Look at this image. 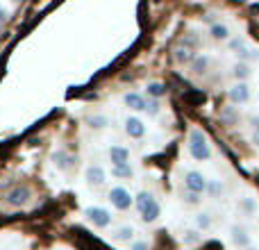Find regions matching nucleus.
<instances>
[{"label": "nucleus", "mask_w": 259, "mask_h": 250, "mask_svg": "<svg viewBox=\"0 0 259 250\" xmlns=\"http://www.w3.org/2000/svg\"><path fill=\"white\" fill-rule=\"evenodd\" d=\"M193 223H196L198 230H202V232H207V230H211V216L207 214V212H200V214H196V219H193Z\"/></svg>", "instance_id": "obj_19"}, {"label": "nucleus", "mask_w": 259, "mask_h": 250, "mask_svg": "<svg viewBox=\"0 0 259 250\" xmlns=\"http://www.w3.org/2000/svg\"><path fill=\"white\" fill-rule=\"evenodd\" d=\"M137 210H139V214H141L143 223H155V221L161 216L159 202H157V198L152 196L150 191H141L137 196Z\"/></svg>", "instance_id": "obj_1"}, {"label": "nucleus", "mask_w": 259, "mask_h": 250, "mask_svg": "<svg viewBox=\"0 0 259 250\" xmlns=\"http://www.w3.org/2000/svg\"><path fill=\"white\" fill-rule=\"evenodd\" d=\"M232 75L237 77L239 82H243L248 75H250V66H248V64H243V62L234 64V66H232Z\"/></svg>", "instance_id": "obj_21"}, {"label": "nucleus", "mask_w": 259, "mask_h": 250, "mask_svg": "<svg viewBox=\"0 0 259 250\" xmlns=\"http://www.w3.org/2000/svg\"><path fill=\"white\" fill-rule=\"evenodd\" d=\"M53 164H55V169L57 171H71L73 169V164H75V157L71 155V152H66V150H55L53 152Z\"/></svg>", "instance_id": "obj_8"}, {"label": "nucleus", "mask_w": 259, "mask_h": 250, "mask_svg": "<svg viewBox=\"0 0 259 250\" xmlns=\"http://www.w3.org/2000/svg\"><path fill=\"white\" fill-rule=\"evenodd\" d=\"M189 152H191V157L198 161H207L211 157V146L202 130L193 128L191 132H189Z\"/></svg>", "instance_id": "obj_2"}, {"label": "nucleus", "mask_w": 259, "mask_h": 250, "mask_svg": "<svg viewBox=\"0 0 259 250\" xmlns=\"http://www.w3.org/2000/svg\"><path fill=\"white\" fill-rule=\"evenodd\" d=\"M209 34H211V39H216V41H228L230 39V27L221 25V23H214L211 30H209Z\"/></svg>", "instance_id": "obj_16"}, {"label": "nucleus", "mask_w": 259, "mask_h": 250, "mask_svg": "<svg viewBox=\"0 0 259 250\" xmlns=\"http://www.w3.org/2000/svg\"><path fill=\"white\" fill-rule=\"evenodd\" d=\"M146 94H148V98H155V100H159L161 96H166V87L161 85V82H148V87H146Z\"/></svg>", "instance_id": "obj_17"}, {"label": "nucleus", "mask_w": 259, "mask_h": 250, "mask_svg": "<svg viewBox=\"0 0 259 250\" xmlns=\"http://www.w3.org/2000/svg\"><path fill=\"white\" fill-rule=\"evenodd\" d=\"M230 100L234 105H243L250 100V89L246 87V82H237V85L230 89Z\"/></svg>", "instance_id": "obj_10"}, {"label": "nucleus", "mask_w": 259, "mask_h": 250, "mask_svg": "<svg viewBox=\"0 0 259 250\" xmlns=\"http://www.w3.org/2000/svg\"><path fill=\"white\" fill-rule=\"evenodd\" d=\"M112 175L114 178H132L134 169L130 166V161L127 164H118V166H112Z\"/></svg>", "instance_id": "obj_20"}, {"label": "nucleus", "mask_w": 259, "mask_h": 250, "mask_svg": "<svg viewBox=\"0 0 259 250\" xmlns=\"http://www.w3.org/2000/svg\"><path fill=\"white\" fill-rule=\"evenodd\" d=\"M252 143H257L259 146V118H252Z\"/></svg>", "instance_id": "obj_26"}, {"label": "nucleus", "mask_w": 259, "mask_h": 250, "mask_svg": "<svg viewBox=\"0 0 259 250\" xmlns=\"http://www.w3.org/2000/svg\"><path fill=\"white\" fill-rule=\"evenodd\" d=\"M202 193H196V191H189V189H184L182 191V202H187V205H200L202 200Z\"/></svg>", "instance_id": "obj_23"}, {"label": "nucleus", "mask_w": 259, "mask_h": 250, "mask_svg": "<svg viewBox=\"0 0 259 250\" xmlns=\"http://www.w3.org/2000/svg\"><path fill=\"white\" fill-rule=\"evenodd\" d=\"M109 202H112L116 210H121V212H125L130 210V207L134 205V198L130 196V191L127 189H123V187H114V189H109Z\"/></svg>", "instance_id": "obj_4"}, {"label": "nucleus", "mask_w": 259, "mask_h": 250, "mask_svg": "<svg viewBox=\"0 0 259 250\" xmlns=\"http://www.w3.org/2000/svg\"><path fill=\"white\" fill-rule=\"evenodd\" d=\"M125 134L130 139H141L146 134V125H143L141 118L137 116H127L125 118Z\"/></svg>", "instance_id": "obj_9"}, {"label": "nucleus", "mask_w": 259, "mask_h": 250, "mask_svg": "<svg viewBox=\"0 0 259 250\" xmlns=\"http://www.w3.org/2000/svg\"><path fill=\"white\" fill-rule=\"evenodd\" d=\"M109 155V161H112V166H118V164H127L130 161V150L125 146H112L107 150Z\"/></svg>", "instance_id": "obj_13"}, {"label": "nucleus", "mask_w": 259, "mask_h": 250, "mask_svg": "<svg viewBox=\"0 0 259 250\" xmlns=\"http://www.w3.org/2000/svg\"><path fill=\"white\" fill-rule=\"evenodd\" d=\"M84 216L89 223H94L96 228H100V230L112 225V214H109L107 210H103V207H89V210L84 212Z\"/></svg>", "instance_id": "obj_6"}, {"label": "nucleus", "mask_w": 259, "mask_h": 250, "mask_svg": "<svg viewBox=\"0 0 259 250\" xmlns=\"http://www.w3.org/2000/svg\"><path fill=\"white\" fill-rule=\"evenodd\" d=\"M84 180H87V184H89V187L100 189L105 184V180H107V173H105L103 166L91 164V166H87V171H84Z\"/></svg>", "instance_id": "obj_7"}, {"label": "nucleus", "mask_w": 259, "mask_h": 250, "mask_svg": "<svg viewBox=\"0 0 259 250\" xmlns=\"http://www.w3.org/2000/svg\"><path fill=\"white\" fill-rule=\"evenodd\" d=\"M109 239H112L114 243H130L134 239V228L132 225H121V228L109 232Z\"/></svg>", "instance_id": "obj_12"}, {"label": "nucleus", "mask_w": 259, "mask_h": 250, "mask_svg": "<svg viewBox=\"0 0 259 250\" xmlns=\"http://www.w3.org/2000/svg\"><path fill=\"white\" fill-rule=\"evenodd\" d=\"M207 184H209V180H207L200 171H187V173H184V189H189V191L205 193Z\"/></svg>", "instance_id": "obj_5"}, {"label": "nucleus", "mask_w": 259, "mask_h": 250, "mask_svg": "<svg viewBox=\"0 0 259 250\" xmlns=\"http://www.w3.org/2000/svg\"><path fill=\"white\" fill-rule=\"evenodd\" d=\"M87 123H89V128L91 130H103V128H107V116H103V114H96V116H89L87 118Z\"/></svg>", "instance_id": "obj_22"}, {"label": "nucleus", "mask_w": 259, "mask_h": 250, "mask_svg": "<svg viewBox=\"0 0 259 250\" xmlns=\"http://www.w3.org/2000/svg\"><path fill=\"white\" fill-rule=\"evenodd\" d=\"M123 103H125L130 109H134V112H143V109H146V98H143L141 94H134V91L123 96Z\"/></svg>", "instance_id": "obj_14"}, {"label": "nucleus", "mask_w": 259, "mask_h": 250, "mask_svg": "<svg viewBox=\"0 0 259 250\" xmlns=\"http://www.w3.org/2000/svg\"><path fill=\"white\" fill-rule=\"evenodd\" d=\"M30 198H32L30 187H27V184H16L12 191L5 193L3 200H5V205L7 207H23V205L30 202Z\"/></svg>", "instance_id": "obj_3"}, {"label": "nucleus", "mask_w": 259, "mask_h": 250, "mask_svg": "<svg viewBox=\"0 0 259 250\" xmlns=\"http://www.w3.org/2000/svg\"><path fill=\"white\" fill-rule=\"evenodd\" d=\"M232 50H243V39H232Z\"/></svg>", "instance_id": "obj_30"}, {"label": "nucleus", "mask_w": 259, "mask_h": 250, "mask_svg": "<svg viewBox=\"0 0 259 250\" xmlns=\"http://www.w3.org/2000/svg\"><path fill=\"white\" fill-rule=\"evenodd\" d=\"M246 250H257V248H246Z\"/></svg>", "instance_id": "obj_32"}, {"label": "nucleus", "mask_w": 259, "mask_h": 250, "mask_svg": "<svg viewBox=\"0 0 259 250\" xmlns=\"http://www.w3.org/2000/svg\"><path fill=\"white\" fill-rule=\"evenodd\" d=\"M209 64H211V57L209 55H200V57H196L191 62V68L196 75H205L207 71H209Z\"/></svg>", "instance_id": "obj_15"}, {"label": "nucleus", "mask_w": 259, "mask_h": 250, "mask_svg": "<svg viewBox=\"0 0 259 250\" xmlns=\"http://www.w3.org/2000/svg\"><path fill=\"white\" fill-rule=\"evenodd\" d=\"M184 243H189V246H193V243H198L196 232H187V237H184Z\"/></svg>", "instance_id": "obj_27"}, {"label": "nucleus", "mask_w": 259, "mask_h": 250, "mask_svg": "<svg viewBox=\"0 0 259 250\" xmlns=\"http://www.w3.org/2000/svg\"><path fill=\"white\" fill-rule=\"evenodd\" d=\"M130 250H150V248H148V241H137V243H132Z\"/></svg>", "instance_id": "obj_29"}, {"label": "nucleus", "mask_w": 259, "mask_h": 250, "mask_svg": "<svg viewBox=\"0 0 259 250\" xmlns=\"http://www.w3.org/2000/svg\"><path fill=\"white\" fill-rule=\"evenodd\" d=\"M207 191H209V196H221V193H223V182H221V180H211L209 184H207Z\"/></svg>", "instance_id": "obj_24"}, {"label": "nucleus", "mask_w": 259, "mask_h": 250, "mask_svg": "<svg viewBox=\"0 0 259 250\" xmlns=\"http://www.w3.org/2000/svg\"><path fill=\"white\" fill-rule=\"evenodd\" d=\"M230 234H232V243L237 248H250V234H248L246 228H241V225H232Z\"/></svg>", "instance_id": "obj_11"}, {"label": "nucleus", "mask_w": 259, "mask_h": 250, "mask_svg": "<svg viewBox=\"0 0 259 250\" xmlns=\"http://www.w3.org/2000/svg\"><path fill=\"white\" fill-rule=\"evenodd\" d=\"M193 59H196V55H193V50L187 48V46L175 50V62H178V64H191Z\"/></svg>", "instance_id": "obj_18"}, {"label": "nucleus", "mask_w": 259, "mask_h": 250, "mask_svg": "<svg viewBox=\"0 0 259 250\" xmlns=\"http://www.w3.org/2000/svg\"><path fill=\"white\" fill-rule=\"evenodd\" d=\"M143 112H148V116H157V114H159V103H157L155 98L146 100V109H143Z\"/></svg>", "instance_id": "obj_25"}, {"label": "nucleus", "mask_w": 259, "mask_h": 250, "mask_svg": "<svg viewBox=\"0 0 259 250\" xmlns=\"http://www.w3.org/2000/svg\"><path fill=\"white\" fill-rule=\"evenodd\" d=\"M5 21H7V9H3V7H0V25H3Z\"/></svg>", "instance_id": "obj_31"}, {"label": "nucleus", "mask_w": 259, "mask_h": 250, "mask_svg": "<svg viewBox=\"0 0 259 250\" xmlns=\"http://www.w3.org/2000/svg\"><path fill=\"white\" fill-rule=\"evenodd\" d=\"M241 207H243V210H248V212H252V210H255V202H252L250 198H243V200H241Z\"/></svg>", "instance_id": "obj_28"}]
</instances>
